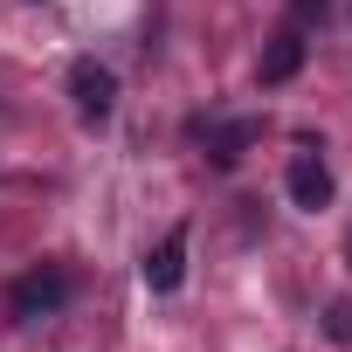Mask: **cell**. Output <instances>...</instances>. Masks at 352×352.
Instances as JSON below:
<instances>
[{
	"instance_id": "obj_1",
	"label": "cell",
	"mask_w": 352,
	"mask_h": 352,
	"mask_svg": "<svg viewBox=\"0 0 352 352\" xmlns=\"http://www.w3.org/2000/svg\"><path fill=\"white\" fill-rule=\"evenodd\" d=\"M69 297H76V276H69L63 263H42V270L14 276V290H8V304H14L21 318H56Z\"/></svg>"
},
{
	"instance_id": "obj_2",
	"label": "cell",
	"mask_w": 352,
	"mask_h": 352,
	"mask_svg": "<svg viewBox=\"0 0 352 352\" xmlns=\"http://www.w3.org/2000/svg\"><path fill=\"white\" fill-rule=\"evenodd\" d=\"M69 104H76V118H83V124H104V118L118 111V76H111L97 56L69 63Z\"/></svg>"
},
{
	"instance_id": "obj_3",
	"label": "cell",
	"mask_w": 352,
	"mask_h": 352,
	"mask_svg": "<svg viewBox=\"0 0 352 352\" xmlns=\"http://www.w3.org/2000/svg\"><path fill=\"white\" fill-rule=\"evenodd\" d=\"M180 283H187V228H166L159 249L145 256V290L166 297V290H180Z\"/></svg>"
},
{
	"instance_id": "obj_4",
	"label": "cell",
	"mask_w": 352,
	"mask_h": 352,
	"mask_svg": "<svg viewBox=\"0 0 352 352\" xmlns=\"http://www.w3.org/2000/svg\"><path fill=\"white\" fill-rule=\"evenodd\" d=\"M283 187H290V201L304 208V214H318V208H331V166L324 159H290V173H283Z\"/></svg>"
},
{
	"instance_id": "obj_5",
	"label": "cell",
	"mask_w": 352,
	"mask_h": 352,
	"mask_svg": "<svg viewBox=\"0 0 352 352\" xmlns=\"http://www.w3.org/2000/svg\"><path fill=\"white\" fill-rule=\"evenodd\" d=\"M297 69H304V28L290 21V28H276L270 49H263V83H290Z\"/></svg>"
},
{
	"instance_id": "obj_6",
	"label": "cell",
	"mask_w": 352,
	"mask_h": 352,
	"mask_svg": "<svg viewBox=\"0 0 352 352\" xmlns=\"http://www.w3.org/2000/svg\"><path fill=\"white\" fill-rule=\"evenodd\" d=\"M263 138V118H228V124H214L208 131V159L214 166H242V152Z\"/></svg>"
},
{
	"instance_id": "obj_7",
	"label": "cell",
	"mask_w": 352,
	"mask_h": 352,
	"mask_svg": "<svg viewBox=\"0 0 352 352\" xmlns=\"http://www.w3.org/2000/svg\"><path fill=\"white\" fill-rule=\"evenodd\" d=\"M324 338L331 345H352V297H331L324 304Z\"/></svg>"
},
{
	"instance_id": "obj_8",
	"label": "cell",
	"mask_w": 352,
	"mask_h": 352,
	"mask_svg": "<svg viewBox=\"0 0 352 352\" xmlns=\"http://www.w3.org/2000/svg\"><path fill=\"white\" fill-rule=\"evenodd\" d=\"M324 14H331V0H290V21L297 28H318Z\"/></svg>"
}]
</instances>
